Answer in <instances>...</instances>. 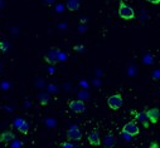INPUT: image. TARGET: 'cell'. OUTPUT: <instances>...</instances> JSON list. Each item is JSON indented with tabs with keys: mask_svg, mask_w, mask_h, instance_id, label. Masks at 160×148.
Wrapping results in <instances>:
<instances>
[{
	"mask_svg": "<svg viewBox=\"0 0 160 148\" xmlns=\"http://www.w3.org/2000/svg\"><path fill=\"white\" fill-rule=\"evenodd\" d=\"M118 15L121 19L125 20H131L135 18V12L132 8H130L129 5H126L122 0H120V7H118Z\"/></svg>",
	"mask_w": 160,
	"mask_h": 148,
	"instance_id": "6da1fadb",
	"label": "cell"
},
{
	"mask_svg": "<svg viewBox=\"0 0 160 148\" xmlns=\"http://www.w3.org/2000/svg\"><path fill=\"white\" fill-rule=\"evenodd\" d=\"M59 49H56V48H52V49H49L47 53H46V55H44V60H46V63H48L49 65H54V64H57L58 63V60H59Z\"/></svg>",
	"mask_w": 160,
	"mask_h": 148,
	"instance_id": "7a4b0ae2",
	"label": "cell"
},
{
	"mask_svg": "<svg viewBox=\"0 0 160 148\" xmlns=\"http://www.w3.org/2000/svg\"><path fill=\"white\" fill-rule=\"evenodd\" d=\"M122 133L128 134L129 137H134V136H138V134L140 133V129H139L136 122H135V121H131V122H129V123H126V124L124 126Z\"/></svg>",
	"mask_w": 160,
	"mask_h": 148,
	"instance_id": "3957f363",
	"label": "cell"
},
{
	"mask_svg": "<svg viewBox=\"0 0 160 148\" xmlns=\"http://www.w3.org/2000/svg\"><path fill=\"white\" fill-rule=\"evenodd\" d=\"M68 107H69V109L72 110V112H74V113H83L85 110H86V104L81 99L71 100L68 103Z\"/></svg>",
	"mask_w": 160,
	"mask_h": 148,
	"instance_id": "277c9868",
	"label": "cell"
},
{
	"mask_svg": "<svg viewBox=\"0 0 160 148\" xmlns=\"http://www.w3.org/2000/svg\"><path fill=\"white\" fill-rule=\"evenodd\" d=\"M122 103H124V102H122V97L120 95V94H113V95H111V97L107 99L108 107H110L111 109H113V110H117V109L121 108Z\"/></svg>",
	"mask_w": 160,
	"mask_h": 148,
	"instance_id": "5b68a950",
	"label": "cell"
},
{
	"mask_svg": "<svg viewBox=\"0 0 160 148\" xmlns=\"http://www.w3.org/2000/svg\"><path fill=\"white\" fill-rule=\"evenodd\" d=\"M67 138H68L69 141H73V142L79 141V139L82 138V132L79 131V128H78L77 126H73V127H71V128L67 131Z\"/></svg>",
	"mask_w": 160,
	"mask_h": 148,
	"instance_id": "8992f818",
	"label": "cell"
},
{
	"mask_svg": "<svg viewBox=\"0 0 160 148\" xmlns=\"http://www.w3.org/2000/svg\"><path fill=\"white\" fill-rule=\"evenodd\" d=\"M146 114H148L150 123H158V121L160 118V112L158 108H150L149 110H146Z\"/></svg>",
	"mask_w": 160,
	"mask_h": 148,
	"instance_id": "52a82bcc",
	"label": "cell"
},
{
	"mask_svg": "<svg viewBox=\"0 0 160 148\" xmlns=\"http://www.w3.org/2000/svg\"><path fill=\"white\" fill-rule=\"evenodd\" d=\"M135 113V122H139V123H141L145 128H149V118H148V114H146V112H139V113H136V112H134Z\"/></svg>",
	"mask_w": 160,
	"mask_h": 148,
	"instance_id": "ba28073f",
	"label": "cell"
},
{
	"mask_svg": "<svg viewBox=\"0 0 160 148\" xmlns=\"http://www.w3.org/2000/svg\"><path fill=\"white\" fill-rule=\"evenodd\" d=\"M88 142H90V144H92V146H96V147H98L100 144H101V138H100V133L97 132V131H92L90 134H88Z\"/></svg>",
	"mask_w": 160,
	"mask_h": 148,
	"instance_id": "9c48e42d",
	"label": "cell"
},
{
	"mask_svg": "<svg viewBox=\"0 0 160 148\" xmlns=\"http://www.w3.org/2000/svg\"><path fill=\"white\" fill-rule=\"evenodd\" d=\"M14 138H15V136L12 131H4L0 133V142L2 143H9V142L14 141Z\"/></svg>",
	"mask_w": 160,
	"mask_h": 148,
	"instance_id": "30bf717a",
	"label": "cell"
},
{
	"mask_svg": "<svg viewBox=\"0 0 160 148\" xmlns=\"http://www.w3.org/2000/svg\"><path fill=\"white\" fill-rule=\"evenodd\" d=\"M66 5L69 12H76L79 9V0H67Z\"/></svg>",
	"mask_w": 160,
	"mask_h": 148,
	"instance_id": "8fae6325",
	"label": "cell"
},
{
	"mask_svg": "<svg viewBox=\"0 0 160 148\" xmlns=\"http://www.w3.org/2000/svg\"><path fill=\"white\" fill-rule=\"evenodd\" d=\"M103 143H105V147H106V148H112L113 144H115V137H113L112 134H107V136L105 137Z\"/></svg>",
	"mask_w": 160,
	"mask_h": 148,
	"instance_id": "7c38bea8",
	"label": "cell"
},
{
	"mask_svg": "<svg viewBox=\"0 0 160 148\" xmlns=\"http://www.w3.org/2000/svg\"><path fill=\"white\" fill-rule=\"evenodd\" d=\"M18 131H19V133H22V134H28V132H29V124H28L25 121H23V122L20 123V126L18 127Z\"/></svg>",
	"mask_w": 160,
	"mask_h": 148,
	"instance_id": "4fadbf2b",
	"label": "cell"
},
{
	"mask_svg": "<svg viewBox=\"0 0 160 148\" xmlns=\"http://www.w3.org/2000/svg\"><path fill=\"white\" fill-rule=\"evenodd\" d=\"M39 100H41L42 105H46L48 103V100H49V95L48 94H42L41 97H39Z\"/></svg>",
	"mask_w": 160,
	"mask_h": 148,
	"instance_id": "5bb4252c",
	"label": "cell"
},
{
	"mask_svg": "<svg viewBox=\"0 0 160 148\" xmlns=\"http://www.w3.org/2000/svg\"><path fill=\"white\" fill-rule=\"evenodd\" d=\"M9 48V43L3 40V42H0V50H3V52H7Z\"/></svg>",
	"mask_w": 160,
	"mask_h": 148,
	"instance_id": "9a60e30c",
	"label": "cell"
},
{
	"mask_svg": "<svg viewBox=\"0 0 160 148\" xmlns=\"http://www.w3.org/2000/svg\"><path fill=\"white\" fill-rule=\"evenodd\" d=\"M148 3H150V4H160V0H146Z\"/></svg>",
	"mask_w": 160,
	"mask_h": 148,
	"instance_id": "2e32d148",
	"label": "cell"
},
{
	"mask_svg": "<svg viewBox=\"0 0 160 148\" xmlns=\"http://www.w3.org/2000/svg\"><path fill=\"white\" fill-rule=\"evenodd\" d=\"M62 148H74V147L71 146V144H68V143H63L62 144Z\"/></svg>",
	"mask_w": 160,
	"mask_h": 148,
	"instance_id": "e0dca14e",
	"label": "cell"
},
{
	"mask_svg": "<svg viewBox=\"0 0 160 148\" xmlns=\"http://www.w3.org/2000/svg\"><path fill=\"white\" fill-rule=\"evenodd\" d=\"M22 122H23V119H17V121H15V124H14V126H15V127L18 128V127L20 126V123H22Z\"/></svg>",
	"mask_w": 160,
	"mask_h": 148,
	"instance_id": "ac0fdd59",
	"label": "cell"
},
{
	"mask_svg": "<svg viewBox=\"0 0 160 148\" xmlns=\"http://www.w3.org/2000/svg\"><path fill=\"white\" fill-rule=\"evenodd\" d=\"M148 148H159V146H158V143H155V142H152V143L150 144V147H148Z\"/></svg>",
	"mask_w": 160,
	"mask_h": 148,
	"instance_id": "d6986e66",
	"label": "cell"
},
{
	"mask_svg": "<svg viewBox=\"0 0 160 148\" xmlns=\"http://www.w3.org/2000/svg\"><path fill=\"white\" fill-rule=\"evenodd\" d=\"M83 48L82 47H74V50H82Z\"/></svg>",
	"mask_w": 160,
	"mask_h": 148,
	"instance_id": "ffe728a7",
	"label": "cell"
}]
</instances>
